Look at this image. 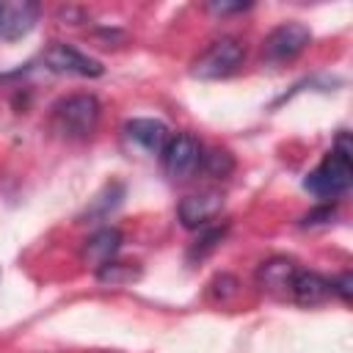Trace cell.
<instances>
[{
	"mask_svg": "<svg viewBox=\"0 0 353 353\" xmlns=\"http://www.w3.org/2000/svg\"><path fill=\"white\" fill-rule=\"evenodd\" d=\"M334 215H336V207H334V204H320V207L309 210V212L301 218V226H320V223H328Z\"/></svg>",
	"mask_w": 353,
	"mask_h": 353,
	"instance_id": "cell-19",
	"label": "cell"
},
{
	"mask_svg": "<svg viewBox=\"0 0 353 353\" xmlns=\"http://www.w3.org/2000/svg\"><path fill=\"white\" fill-rule=\"evenodd\" d=\"M223 207V196L218 190H201V193H188L176 204V218L185 229H204Z\"/></svg>",
	"mask_w": 353,
	"mask_h": 353,
	"instance_id": "cell-8",
	"label": "cell"
},
{
	"mask_svg": "<svg viewBox=\"0 0 353 353\" xmlns=\"http://www.w3.org/2000/svg\"><path fill=\"white\" fill-rule=\"evenodd\" d=\"M295 270H298V265H295L292 259H287V256H273V259H268V262L259 265L256 279H259V284H262L265 290H270V292H290V284H292Z\"/></svg>",
	"mask_w": 353,
	"mask_h": 353,
	"instance_id": "cell-12",
	"label": "cell"
},
{
	"mask_svg": "<svg viewBox=\"0 0 353 353\" xmlns=\"http://www.w3.org/2000/svg\"><path fill=\"white\" fill-rule=\"evenodd\" d=\"M121 199H124V185H121V182H110V185H105V188L91 199L85 215H88V218H94V215L102 218V215H108L113 207H119Z\"/></svg>",
	"mask_w": 353,
	"mask_h": 353,
	"instance_id": "cell-14",
	"label": "cell"
},
{
	"mask_svg": "<svg viewBox=\"0 0 353 353\" xmlns=\"http://www.w3.org/2000/svg\"><path fill=\"white\" fill-rule=\"evenodd\" d=\"M223 234H226V226H221V229H207V232L196 240V245L190 248V259H196V256H199V259L207 256V254L223 240Z\"/></svg>",
	"mask_w": 353,
	"mask_h": 353,
	"instance_id": "cell-17",
	"label": "cell"
},
{
	"mask_svg": "<svg viewBox=\"0 0 353 353\" xmlns=\"http://www.w3.org/2000/svg\"><path fill=\"white\" fill-rule=\"evenodd\" d=\"M41 6L36 0H0V39L17 41L28 36L39 22Z\"/></svg>",
	"mask_w": 353,
	"mask_h": 353,
	"instance_id": "cell-7",
	"label": "cell"
},
{
	"mask_svg": "<svg viewBox=\"0 0 353 353\" xmlns=\"http://www.w3.org/2000/svg\"><path fill=\"white\" fill-rule=\"evenodd\" d=\"M124 135L130 143L141 146L146 154H160L171 138L168 127L157 119H130V121H124Z\"/></svg>",
	"mask_w": 353,
	"mask_h": 353,
	"instance_id": "cell-9",
	"label": "cell"
},
{
	"mask_svg": "<svg viewBox=\"0 0 353 353\" xmlns=\"http://www.w3.org/2000/svg\"><path fill=\"white\" fill-rule=\"evenodd\" d=\"M290 295L301 306H317V303H323L331 295V287H328L325 276H320L314 270H301L298 268L295 276H292V284H290Z\"/></svg>",
	"mask_w": 353,
	"mask_h": 353,
	"instance_id": "cell-11",
	"label": "cell"
},
{
	"mask_svg": "<svg viewBox=\"0 0 353 353\" xmlns=\"http://www.w3.org/2000/svg\"><path fill=\"white\" fill-rule=\"evenodd\" d=\"M350 185H353V160L342 149L325 152V157L303 176V188L317 199H328V204L334 199H342L350 190Z\"/></svg>",
	"mask_w": 353,
	"mask_h": 353,
	"instance_id": "cell-1",
	"label": "cell"
},
{
	"mask_svg": "<svg viewBox=\"0 0 353 353\" xmlns=\"http://www.w3.org/2000/svg\"><path fill=\"white\" fill-rule=\"evenodd\" d=\"M141 273L143 270H141L138 262H116V259H110L102 268H97V281L105 284V287H127V284L138 281Z\"/></svg>",
	"mask_w": 353,
	"mask_h": 353,
	"instance_id": "cell-13",
	"label": "cell"
},
{
	"mask_svg": "<svg viewBox=\"0 0 353 353\" xmlns=\"http://www.w3.org/2000/svg\"><path fill=\"white\" fill-rule=\"evenodd\" d=\"M97 121H99V99L94 94H72L52 108V130L69 141L88 138L97 130Z\"/></svg>",
	"mask_w": 353,
	"mask_h": 353,
	"instance_id": "cell-2",
	"label": "cell"
},
{
	"mask_svg": "<svg viewBox=\"0 0 353 353\" xmlns=\"http://www.w3.org/2000/svg\"><path fill=\"white\" fill-rule=\"evenodd\" d=\"M251 3H210V11L215 14H229V11H245Z\"/></svg>",
	"mask_w": 353,
	"mask_h": 353,
	"instance_id": "cell-20",
	"label": "cell"
},
{
	"mask_svg": "<svg viewBox=\"0 0 353 353\" xmlns=\"http://www.w3.org/2000/svg\"><path fill=\"white\" fill-rule=\"evenodd\" d=\"M328 287H331V295H339L347 303L350 295H353V273L350 270H342L339 276H331L328 279Z\"/></svg>",
	"mask_w": 353,
	"mask_h": 353,
	"instance_id": "cell-18",
	"label": "cell"
},
{
	"mask_svg": "<svg viewBox=\"0 0 353 353\" xmlns=\"http://www.w3.org/2000/svg\"><path fill=\"white\" fill-rule=\"evenodd\" d=\"M309 41H312V30L303 22H298V19L281 22V25H276L265 36V41H262V58L268 63H287V61L298 58L306 50Z\"/></svg>",
	"mask_w": 353,
	"mask_h": 353,
	"instance_id": "cell-4",
	"label": "cell"
},
{
	"mask_svg": "<svg viewBox=\"0 0 353 353\" xmlns=\"http://www.w3.org/2000/svg\"><path fill=\"white\" fill-rule=\"evenodd\" d=\"M41 61L47 63V69H52V72H58V74L99 77V74L105 72V66H102L97 58L80 52L77 47H72V44H66V41H50V44L44 47V52H41Z\"/></svg>",
	"mask_w": 353,
	"mask_h": 353,
	"instance_id": "cell-6",
	"label": "cell"
},
{
	"mask_svg": "<svg viewBox=\"0 0 353 353\" xmlns=\"http://www.w3.org/2000/svg\"><path fill=\"white\" fill-rule=\"evenodd\" d=\"M121 248V232L113 229V226H102L97 229L80 248V259L83 265H91L94 270L102 268L105 262H110Z\"/></svg>",
	"mask_w": 353,
	"mask_h": 353,
	"instance_id": "cell-10",
	"label": "cell"
},
{
	"mask_svg": "<svg viewBox=\"0 0 353 353\" xmlns=\"http://www.w3.org/2000/svg\"><path fill=\"white\" fill-rule=\"evenodd\" d=\"M163 157V168L171 179H188L196 168H201V157H204V149L199 143L196 135L190 132H176L168 138V143L163 146L160 152Z\"/></svg>",
	"mask_w": 353,
	"mask_h": 353,
	"instance_id": "cell-5",
	"label": "cell"
},
{
	"mask_svg": "<svg viewBox=\"0 0 353 353\" xmlns=\"http://www.w3.org/2000/svg\"><path fill=\"white\" fill-rule=\"evenodd\" d=\"M201 168H204L210 176L223 179V176H229V174L234 171V157H232L226 149H212V152H207V154L201 157Z\"/></svg>",
	"mask_w": 353,
	"mask_h": 353,
	"instance_id": "cell-15",
	"label": "cell"
},
{
	"mask_svg": "<svg viewBox=\"0 0 353 353\" xmlns=\"http://www.w3.org/2000/svg\"><path fill=\"white\" fill-rule=\"evenodd\" d=\"M237 292H240V281H237L232 273H221V276H215L212 284H210V295H212L215 301H221V303L232 301Z\"/></svg>",
	"mask_w": 353,
	"mask_h": 353,
	"instance_id": "cell-16",
	"label": "cell"
},
{
	"mask_svg": "<svg viewBox=\"0 0 353 353\" xmlns=\"http://www.w3.org/2000/svg\"><path fill=\"white\" fill-rule=\"evenodd\" d=\"M245 58V50L237 39L232 36H223L218 41H212L190 66V74L199 77V80H221V77H229L240 69Z\"/></svg>",
	"mask_w": 353,
	"mask_h": 353,
	"instance_id": "cell-3",
	"label": "cell"
}]
</instances>
